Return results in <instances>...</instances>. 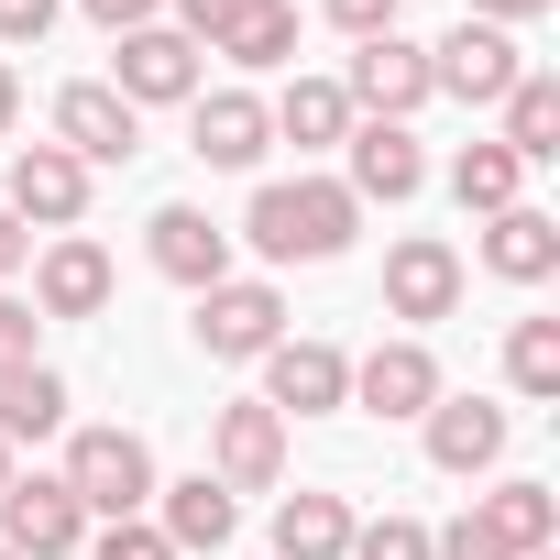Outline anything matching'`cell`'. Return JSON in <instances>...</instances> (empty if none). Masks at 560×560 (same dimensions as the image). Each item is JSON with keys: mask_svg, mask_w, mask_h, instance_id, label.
<instances>
[{"mask_svg": "<svg viewBox=\"0 0 560 560\" xmlns=\"http://www.w3.org/2000/svg\"><path fill=\"white\" fill-rule=\"evenodd\" d=\"M198 352L209 363H264L275 341H287V298H275V287H253V275H220V287L198 298Z\"/></svg>", "mask_w": 560, "mask_h": 560, "instance_id": "3", "label": "cell"}, {"mask_svg": "<svg viewBox=\"0 0 560 560\" xmlns=\"http://www.w3.org/2000/svg\"><path fill=\"white\" fill-rule=\"evenodd\" d=\"M352 231H363V198H352L341 176L253 187V209H242V242H253L264 264H330V253H352Z\"/></svg>", "mask_w": 560, "mask_h": 560, "instance_id": "1", "label": "cell"}, {"mask_svg": "<svg viewBox=\"0 0 560 560\" xmlns=\"http://www.w3.org/2000/svg\"><path fill=\"white\" fill-rule=\"evenodd\" d=\"M34 308H45V319H100V308H110V253L78 242V231L45 242V264H34Z\"/></svg>", "mask_w": 560, "mask_h": 560, "instance_id": "18", "label": "cell"}, {"mask_svg": "<svg viewBox=\"0 0 560 560\" xmlns=\"http://www.w3.org/2000/svg\"><path fill=\"white\" fill-rule=\"evenodd\" d=\"M34 330H45V319H34L23 298H0V374H23V363H34Z\"/></svg>", "mask_w": 560, "mask_h": 560, "instance_id": "34", "label": "cell"}, {"mask_svg": "<svg viewBox=\"0 0 560 560\" xmlns=\"http://www.w3.org/2000/svg\"><path fill=\"white\" fill-rule=\"evenodd\" d=\"M220 56L253 67V78L264 67H298V12H287V0H242V23L220 34Z\"/></svg>", "mask_w": 560, "mask_h": 560, "instance_id": "26", "label": "cell"}, {"mask_svg": "<svg viewBox=\"0 0 560 560\" xmlns=\"http://www.w3.org/2000/svg\"><path fill=\"white\" fill-rule=\"evenodd\" d=\"M23 121V78H12V56H0V132Z\"/></svg>", "mask_w": 560, "mask_h": 560, "instance_id": "39", "label": "cell"}, {"mask_svg": "<svg viewBox=\"0 0 560 560\" xmlns=\"http://www.w3.org/2000/svg\"><path fill=\"white\" fill-rule=\"evenodd\" d=\"M352 505L341 494H287L275 505V560H352Z\"/></svg>", "mask_w": 560, "mask_h": 560, "instance_id": "23", "label": "cell"}, {"mask_svg": "<svg viewBox=\"0 0 560 560\" xmlns=\"http://www.w3.org/2000/svg\"><path fill=\"white\" fill-rule=\"evenodd\" d=\"M56 429H67V374L56 363L0 374V440H56Z\"/></svg>", "mask_w": 560, "mask_h": 560, "instance_id": "25", "label": "cell"}, {"mask_svg": "<svg viewBox=\"0 0 560 560\" xmlns=\"http://www.w3.org/2000/svg\"><path fill=\"white\" fill-rule=\"evenodd\" d=\"M319 12H330L352 45H374V34H396V12H407V0H319Z\"/></svg>", "mask_w": 560, "mask_h": 560, "instance_id": "32", "label": "cell"}, {"mask_svg": "<svg viewBox=\"0 0 560 560\" xmlns=\"http://www.w3.org/2000/svg\"><path fill=\"white\" fill-rule=\"evenodd\" d=\"M341 100H352V110H374V121H418V110L440 100V89H429V45H407V34H374V45L352 56Z\"/></svg>", "mask_w": 560, "mask_h": 560, "instance_id": "11", "label": "cell"}, {"mask_svg": "<svg viewBox=\"0 0 560 560\" xmlns=\"http://www.w3.org/2000/svg\"><path fill=\"white\" fill-rule=\"evenodd\" d=\"M23 264H34V231H23L12 209H0V275H23Z\"/></svg>", "mask_w": 560, "mask_h": 560, "instance_id": "38", "label": "cell"}, {"mask_svg": "<svg viewBox=\"0 0 560 560\" xmlns=\"http://www.w3.org/2000/svg\"><path fill=\"white\" fill-rule=\"evenodd\" d=\"M110 89H121L132 110H165V100H198V89H209V67H198V45H187L176 23H143V34H121Z\"/></svg>", "mask_w": 560, "mask_h": 560, "instance_id": "9", "label": "cell"}, {"mask_svg": "<svg viewBox=\"0 0 560 560\" xmlns=\"http://www.w3.org/2000/svg\"><path fill=\"white\" fill-rule=\"evenodd\" d=\"M516 187H527V165H516L505 143H462V154H451V198H462L472 220H494V209H516Z\"/></svg>", "mask_w": 560, "mask_h": 560, "instance_id": "27", "label": "cell"}, {"mask_svg": "<svg viewBox=\"0 0 560 560\" xmlns=\"http://www.w3.org/2000/svg\"><path fill=\"white\" fill-rule=\"evenodd\" d=\"M56 143H67L78 165H132V154H143V110H132L110 78H78V89H56Z\"/></svg>", "mask_w": 560, "mask_h": 560, "instance_id": "8", "label": "cell"}, {"mask_svg": "<svg viewBox=\"0 0 560 560\" xmlns=\"http://www.w3.org/2000/svg\"><path fill=\"white\" fill-rule=\"evenodd\" d=\"M143 253H154V275H176L187 298H209L220 275H231V231H220L209 209H187V198H165V209L143 220Z\"/></svg>", "mask_w": 560, "mask_h": 560, "instance_id": "14", "label": "cell"}, {"mask_svg": "<svg viewBox=\"0 0 560 560\" xmlns=\"http://www.w3.org/2000/svg\"><path fill=\"white\" fill-rule=\"evenodd\" d=\"M231 23H242V0H176V34H187L198 56H209V45H220Z\"/></svg>", "mask_w": 560, "mask_h": 560, "instance_id": "33", "label": "cell"}, {"mask_svg": "<svg viewBox=\"0 0 560 560\" xmlns=\"http://www.w3.org/2000/svg\"><path fill=\"white\" fill-rule=\"evenodd\" d=\"M264 143H275V121H264L253 89H198L187 100V154L198 165H264Z\"/></svg>", "mask_w": 560, "mask_h": 560, "instance_id": "16", "label": "cell"}, {"mask_svg": "<svg viewBox=\"0 0 560 560\" xmlns=\"http://www.w3.org/2000/svg\"><path fill=\"white\" fill-rule=\"evenodd\" d=\"M472 516L494 527V549H505V560H538V549H560V494H549V483H527V472H516V483H494Z\"/></svg>", "mask_w": 560, "mask_h": 560, "instance_id": "22", "label": "cell"}, {"mask_svg": "<svg viewBox=\"0 0 560 560\" xmlns=\"http://www.w3.org/2000/svg\"><path fill=\"white\" fill-rule=\"evenodd\" d=\"M0 560H12V549H0Z\"/></svg>", "mask_w": 560, "mask_h": 560, "instance_id": "42", "label": "cell"}, {"mask_svg": "<svg viewBox=\"0 0 560 560\" xmlns=\"http://www.w3.org/2000/svg\"><path fill=\"white\" fill-rule=\"evenodd\" d=\"M483 275H505V287H538V275H560V220L549 209H494L483 220Z\"/></svg>", "mask_w": 560, "mask_h": 560, "instance_id": "20", "label": "cell"}, {"mask_svg": "<svg viewBox=\"0 0 560 560\" xmlns=\"http://www.w3.org/2000/svg\"><path fill=\"white\" fill-rule=\"evenodd\" d=\"M451 385H440V352L429 341H374L363 363H352V407L363 418H429Z\"/></svg>", "mask_w": 560, "mask_h": 560, "instance_id": "12", "label": "cell"}, {"mask_svg": "<svg viewBox=\"0 0 560 560\" xmlns=\"http://www.w3.org/2000/svg\"><path fill=\"white\" fill-rule=\"evenodd\" d=\"M209 483H220V494H275V483H287V418H275L264 396L220 407V429H209Z\"/></svg>", "mask_w": 560, "mask_h": 560, "instance_id": "5", "label": "cell"}, {"mask_svg": "<svg viewBox=\"0 0 560 560\" xmlns=\"http://www.w3.org/2000/svg\"><path fill=\"white\" fill-rule=\"evenodd\" d=\"M429 560H505V549H494L483 516H451V527H429Z\"/></svg>", "mask_w": 560, "mask_h": 560, "instance_id": "31", "label": "cell"}, {"mask_svg": "<svg viewBox=\"0 0 560 560\" xmlns=\"http://www.w3.org/2000/svg\"><path fill=\"white\" fill-rule=\"evenodd\" d=\"M352 560H429V527L418 516H374V527H352Z\"/></svg>", "mask_w": 560, "mask_h": 560, "instance_id": "29", "label": "cell"}, {"mask_svg": "<svg viewBox=\"0 0 560 560\" xmlns=\"http://www.w3.org/2000/svg\"><path fill=\"white\" fill-rule=\"evenodd\" d=\"M516 78H527V56H516V34H494V23H462V34L429 45V89H451V100H472V110H494Z\"/></svg>", "mask_w": 560, "mask_h": 560, "instance_id": "10", "label": "cell"}, {"mask_svg": "<svg viewBox=\"0 0 560 560\" xmlns=\"http://www.w3.org/2000/svg\"><path fill=\"white\" fill-rule=\"evenodd\" d=\"M264 407L275 418H341L352 407V352L341 341H275L264 352Z\"/></svg>", "mask_w": 560, "mask_h": 560, "instance_id": "6", "label": "cell"}, {"mask_svg": "<svg viewBox=\"0 0 560 560\" xmlns=\"http://www.w3.org/2000/svg\"><path fill=\"white\" fill-rule=\"evenodd\" d=\"M0 209H12L23 231H78L89 220V165L67 143H23L12 154V187H0Z\"/></svg>", "mask_w": 560, "mask_h": 560, "instance_id": "7", "label": "cell"}, {"mask_svg": "<svg viewBox=\"0 0 560 560\" xmlns=\"http://www.w3.org/2000/svg\"><path fill=\"white\" fill-rule=\"evenodd\" d=\"M0 483H12V440H0Z\"/></svg>", "mask_w": 560, "mask_h": 560, "instance_id": "40", "label": "cell"}, {"mask_svg": "<svg viewBox=\"0 0 560 560\" xmlns=\"http://www.w3.org/2000/svg\"><path fill=\"white\" fill-rule=\"evenodd\" d=\"M56 483L78 494L89 527H110V516H143L154 505V451H143V429H78Z\"/></svg>", "mask_w": 560, "mask_h": 560, "instance_id": "2", "label": "cell"}, {"mask_svg": "<svg viewBox=\"0 0 560 560\" xmlns=\"http://www.w3.org/2000/svg\"><path fill=\"white\" fill-rule=\"evenodd\" d=\"M89 560H176V549H165V527H154V516H110V527L89 538Z\"/></svg>", "mask_w": 560, "mask_h": 560, "instance_id": "30", "label": "cell"}, {"mask_svg": "<svg viewBox=\"0 0 560 560\" xmlns=\"http://www.w3.org/2000/svg\"><path fill=\"white\" fill-rule=\"evenodd\" d=\"M341 154H352V176H341V187H352L363 209H374V198H385V209H407V198L429 187V154H418V132H407V121H352V143H341Z\"/></svg>", "mask_w": 560, "mask_h": 560, "instance_id": "15", "label": "cell"}, {"mask_svg": "<svg viewBox=\"0 0 560 560\" xmlns=\"http://www.w3.org/2000/svg\"><path fill=\"white\" fill-rule=\"evenodd\" d=\"M0 549H12V560H78L89 549L78 494L56 472H12V483H0Z\"/></svg>", "mask_w": 560, "mask_h": 560, "instance_id": "4", "label": "cell"}, {"mask_svg": "<svg viewBox=\"0 0 560 560\" xmlns=\"http://www.w3.org/2000/svg\"><path fill=\"white\" fill-rule=\"evenodd\" d=\"M154 505H165L154 527H165V549H176V560H187V549H231V527H242V505H231L209 472H187V483H154Z\"/></svg>", "mask_w": 560, "mask_h": 560, "instance_id": "21", "label": "cell"}, {"mask_svg": "<svg viewBox=\"0 0 560 560\" xmlns=\"http://www.w3.org/2000/svg\"><path fill=\"white\" fill-rule=\"evenodd\" d=\"M418 429H429V462H440V472H462V483L505 462V407H494V396H440Z\"/></svg>", "mask_w": 560, "mask_h": 560, "instance_id": "17", "label": "cell"}, {"mask_svg": "<svg viewBox=\"0 0 560 560\" xmlns=\"http://www.w3.org/2000/svg\"><path fill=\"white\" fill-rule=\"evenodd\" d=\"M264 121H275V143H298V154L352 143V100H341V78H287V89L264 100Z\"/></svg>", "mask_w": 560, "mask_h": 560, "instance_id": "19", "label": "cell"}, {"mask_svg": "<svg viewBox=\"0 0 560 560\" xmlns=\"http://www.w3.org/2000/svg\"><path fill=\"white\" fill-rule=\"evenodd\" d=\"M56 34V0H0V45H45Z\"/></svg>", "mask_w": 560, "mask_h": 560, "instance_id": "35", "label": "cell"}, {"mask_svg": "<svg viewBox=\"0 0 560 560\" xmlns=\"http://www.w3.org/2000/svg\"><path fill=\"white\" fill-rule=\"evenodd\" d=\"M462 308V253L440 242V231H407L396 253H385V319H451Z\"/></svg>", "mask_w": 560, "mask_h": 560, "instance_id": "13", "label": "cell"}, {"mask_svg": "<svg viewBox=\"0 0 560 560\" xmlns=\"http://www.w3.org/2000/svg\"><path fill=\"white\" fill-rule=\"evenodd\" d=\"M505 385L516 396H560V319H516L505 330Z\"/></svg>", "mask_w": 560, "mask_h": 560, "instance_id": "28", "label": "cell"}, {"mask_svg": "<svg viewBox=\"0 0 560 560\" xmlns=\"http://www.w3.org/2000/svg\"><path fill=\"white\" fill-rule=\"evenodd\" d=\"M154 12H165V0H89V23H100V34H143Z\"/></svg>", "mask_w": 560, "mask_h": 560, "instance_id": "36", "label": "cell"}, {"mask_svg": "<svg viewBox=\"0 0 560 560\" xmlns=\"http://www.w3.org/2000/svg\"><path fill=\"white\" fill-rule=\"evenodd\" d=\"M549 0H472V23H494V34H516V23H538Z\"/></svg>", "mask_w": 560, "mask_h": 560, "instance_id": "37", "label": "cell"}, {"mask_svg": "<svg viewBox=\"0 0 560 560\" xmlns=\"http://www.w3.org/2000/svg\"><path fill=\"white\" fill-rule=\"evenodd\" d=\"M538 560H560V549H538Z\"/></svg>", "mask_w": 560, "mask_h": 560, "instance_id": "41", "label": "cell"}, {"mask_svg": "<svg viewBox=\"0 0 560 560\" xmlns=\"http://www.w3.org/2000/svg\"><path fill=\"white\" fill-rule=\"evenodd\" d=\"M494 110H505V132H494V143H505L516 165H549V154H560V78H549V67H527Z\"/></svg>", "mask_w": 560, "mask_h": 560, "instance_id": "24", "label": "cell"}]
</instances>
